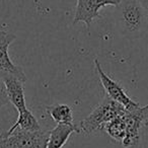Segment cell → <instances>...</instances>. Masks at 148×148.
Returning a JSON list of instances; mask_svg holds the SVG:
<instances>
[{"mask_svg": "<svg viewBox=\"0 0 148 148\" xmlns=\"http://www.w3.org/2000/svg\"><path fill=\"white\" fill-rule=\"evenodd\" d=\"M126 112L127 110L121 103L110 99L107 95L88 116L76 124V133L88 135L99 130L105 129V126L109 122L118 116L124 115Z\"/></svg>", "mask_w": 148, "mask_h": 148, "instance_id": "cell-1", "label": "cell"}, {"mask_svg": "<svg viewBox=\"0 0 148 148\" xmlns=\"http://www.w3.org/2000/svg\"><path fill=\"white\" fill-rule=\"evenodd\" d=\"M117 19L125 34H138L148 23L139 0H122L117 5Z\"/></svg>", "mask_w": 148, "mask_h": 148, "instance_id": "cell-2", "label": "cell"}, {"mask_svg": "<svg viewBox=\"0 0 148 148\" xmlns=\"http://www.w3.org/2000/svg\"><path fill=\"white\" fill-rule=\"evenodd\" d=\"M49 131L27 132L16 129L0 135V148H46Z\"/></svg>", "mask_w": 148, "mask_h": 148, "instance_id": "cell-3", "label": "cell"}, {"mask_svg": "<svg viewBox=\"0 0 148 148\" xmlns=\"http://www.w3.org/2000/svg\"><path fill=\"white\" fill-rule=\"evenodd\" d=\"M126 123V135L121 144L126 148H133L139 144L140 130L148 125V105L139 107L135 111L124 114Z\"/></svg>", "mask_w": 148, "mask_h": 148, "instance_id": "cell-4", "label": "cell"}, {"mask_svg": "<svg viewBox=\"0 0 148 148\" xmlns=\"http://www.w3.org/2000/svg\"><path fill=\"white\" fill-rule=\"evenodd\" d=\"M95 68H97V74H99L101 85L103 86L106 92H107V95L110 99H114V101L121 103V105L129 112L135 111V110H137L138 108L140 107L139 103L134 101L133 99L126 93L125 89L122 87L121 84H119L117 81L112 79L111 77L103 71L97 59H95Z\"/></svg>", "mask_w": 148, "mask_h": 148, "instance_id": "cell-5", "label": "cell"}, {"mask_svg": "<svg viewBox=\"0 0 148 148\" xmlns=\"http://www.w3.org/2000/svg\"><path fill=\"white\" fill-rule=\"evenodd\" d=\"M0 81L4 86L5 95L17 112L27 109L23 81L8 72L0 71Z\"/></svg>", "mask_w": 148, "mask_h": 148, "instance_id": "cell-6", "label": "cell"}, {"mask_svg": "<svg viewBox=\"0 0 148 148\" xmlns=\"http://www.w3.org/2000/svg\"><path fill=\"white\" fill-rule=\"evenodd\" d=\"M16 36L12 33L5 31H0V71L11 73L18 77L23 82L27 81V75L23 72V68L18 65H15L10 60L8 54V48L15 41Z\"/></svg>", "mask_w": 148, "mask_h": 148, "instance_id": "cell-7", "label": "cell"}, {"mask_svg": "<svg viewBox=\"0 0 148 148\" xmlns=\"http://www.w3.org/2000/svg\"><path fill=\"white\" fill-rule=\"evenodd\" d=\"M73 133H76V124H58L49 131L46 148H62Z\"/></svg>", "mask_w": 148, "mask_h": 148, "instance_id": "cell-8", "label": "cell"}, {"mask_svg": "<svg viewBox=\"0 0 148 148\" xmlns=\"http://www.w3.org/2000/svg\"><path fill=\"white\" fill-rule=\"evenodd\" d=\"M99 16V13L97 12L91 4V0H77L76 9L74 14L73 23H84L87 29L90 27L93 19Z\"/></svg>", "mask_w": 148, "mask_h": 148, "instance_id": "cell-9", "label": "cell"}, {"mask_svg": "<svg viewBox=\"0 0 148 148\" xmlns=\"http://www.w3.org/2000/svg\"><path fill=\"white\" fill-rule=\"evenodd\" d=\"M17 113H18L17 120L11 126L10 129L7 131L8 133H11V132H13L16 129L23 130V131H27V132H37L42 130L37 118L35 117V115L27 108L21 112H17Z\"/></svg>", "mask_w": 148, "mask_h": 148, "instance_id": "cell-10", "label": "cell"}, {"mask_svg": "<svg viewBox=\"0 0 148 148\" xmlns=\"http://www.w3.org/2000/svg\"><path fill=\"white\" fill-rule=\"evenodd\" d=\"M47 111L57 124H70L73 122L72 110L67 105L60 103V105L51 106L47 108Z\"/></svg>", "mask_w": 148, "mask_h": 148, "instance_id": "cell-11", "label": "cell"}, {"mask_svg": "<svg viewBox=\"0 0 148 148\" xmlns=\"http://www.w3.org/2000/svg\"><path fill=\"white\" fill-rule=\"evenodd\" d=\"M105 130L115 141L121 143L126 135V123L124 115L118 116L117 118L109 122L105 126Z\"/></svg>", "mask_w": 148, "mask_h": 148, "instance_id": "cell-12", "label": "cell"}, {"mask_svg": "<svg viewBox=\"0 0 148 148\" xmlns=\"http://www.w3.org/2000/svg\"><path fill=\"white\" fill-rule=\"evenodd\" d=\"M122 0H91V4L97 12L99 13V10L103 7L107 5H112V6H117Z\"/></svg>", "mask_w": 148, "mask_h": 148, "instance_id": "cell-13", "label": "cell"}, {"mask_svg": "<svg viewBox=\"0 0 148 148\" xmlns=\"http://www.w3.org/2000/svg\"><path fill=\"white\" fill-rule=\"evenodd\" d=\"M6 99H7V97H6V95H5L4 86H3L2 82L0 81V105H3Z\"/></svg>", "mask_w": 148, "mask_h": 148, "instance_id": "cell-14", "label": "cell"}, {"mask_svg": "<svg viewBox=\"0 0 148 148\" xmlns=\"http://www.w3.org/2000/svg\"><path fill=\"white\" fill-rule=\"evenodd\" d=\"M139 2H140V4H141L142 8H143L145 16L148 21V0H139Z\"/></svg>", "mask_w": 148, "mask_h": 148, "instance_id": "cell-15", "label": "cell"}]
</instances>
